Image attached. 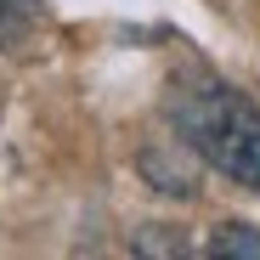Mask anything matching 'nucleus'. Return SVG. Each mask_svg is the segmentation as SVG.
Instances as JSON below:
<instances>
[{
  "mask_svg": "<svg viewBox=\"0 0 260 260\" xmlns=\"http://www.w3.org/2000/svg\"><path fill=\"white\" fill-rule=\"evenodd\" d=\"M170 124L204 164H215L238 187L260 192V108L238 85L215 79L204 68L181 74L170 85Z\"/></svg>",
  "mask_w": 260,
  "mask_h": 260,
  "instance_id": "1",
  "label": "nucleus"
},
{
  "mask_svg": "<svg viewBox=\"0 0 260 260\" xmlns=\"http://www.w3.org/2000/svg\"><path fill=\"white\" fill-rule=\"evenodd\" d=\"M142 176H147V181H158L164 192H176V198H192V192H198L192 170H181L170 153H142Z\"/></svg>",
  "mask_w": 260,
  "mask_h": 260,
  "instance_id": "2",
  "label": "nucleus"
},
{
  "mask_svg": "<svg viewBox=\"0 0 260 260\" xmlns=\"http://www.w3.org/2000/svg\"><path fill=\"white\" fill-rule=\"evenodd\" d=\"M209 254L215 260H260V232L254 226H215V238H209Z\"/></svg>",
  "mask_w": 260,
  "mask_h": 260,
  "instance_id": "3",
  "label": "nucleus"
},
{
  "mask_svg": "<svg viewBox=\"0 0 260 260\" xmlns=\"http://www.w3.org/2000/svg\"><path fill=\"white\" fill-rule=\"evenodd\" d=\"M34 23H40V0H0V46H17Z\"/></svg>",
  "mask_w": 260,
  "mask_h": 260,
  "instance_id": "4",
  "label": "nucleus"
},
{
  "mask_svg": "<svg viewBox=\"0 0 260 260\" xmlns=\"http://www.w3.org/2000/svg\"><path fill=\"white\" fill-rule=\"evenodd\" d=\"M130 249L136 254H187V238H181V226H142V238Z\"/></svg>",
  "mask_w": 260,
  "mask_h": 260,
  "instance_id": "5",
  "label": "nucleus"
}]
</instances>
